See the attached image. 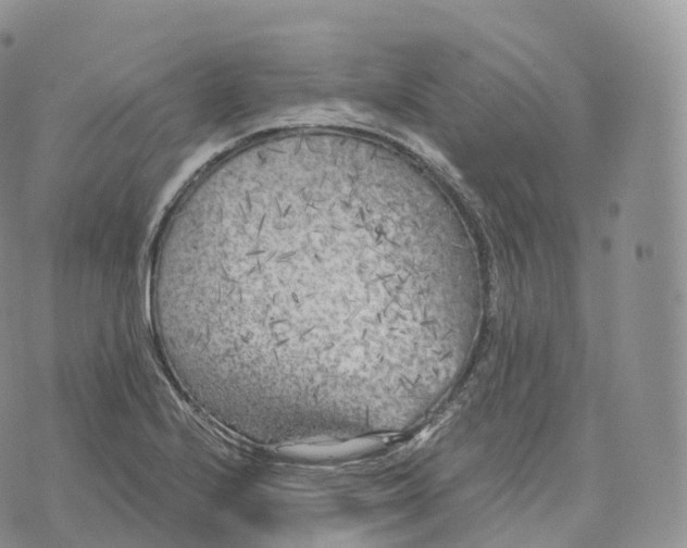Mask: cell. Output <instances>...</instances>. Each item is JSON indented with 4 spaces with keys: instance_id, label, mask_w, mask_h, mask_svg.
I'll return each instance as SVG.
<instances>
[{
    "instance_id": "6da1fadb",
    "label": "cell",
    "mask_w": 687,
    "mask_h": 548,
    "mask_svg": "<svg viewBox=\"0 0 687 548\" xmlns=\"http://www.w3.org/2000/svg\"><path fill=\"white\" fill-rule=\"evenodd\" d=\"M464 274L455 220L405 162L359 140L273 133L177 200L152 261L153 322L185 393L273 446L380 412L410 300Z\"/></svg>"
}]
</instances>
